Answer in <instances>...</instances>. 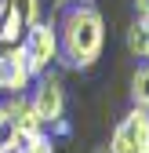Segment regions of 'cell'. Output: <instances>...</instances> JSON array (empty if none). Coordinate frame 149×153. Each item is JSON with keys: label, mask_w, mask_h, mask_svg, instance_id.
Returning a JSON list of instances; mask_svg holds the SVG:
<instances>
[{"label": "cell", "mask_w": 149, "mask_h": 153, "mask_svg": "<svg viewBox=\"0 0 149 153\" xmlns=\"http://www.w3.org/2000/svg\"><path fill=\"white\" fill-rule=\"evenodd\" d=\"M58 62L69 69H91L105 48V18L95 4H77L62 11L58 22Z\"/></svg>", "instance_id": "6da1fadb"}, {"label": "cell", "mask_w": 149, "mask_h": 153, "mask_svg": "<svg viewBox=\"0 0 149 153\" xmlns=\"http://www.w3.org/2000/svg\"><path fill=\"white\" fill-rule=\"evenodd\" d=\"M22 51H26V59H29L33 76L51 73V66L58 62V26L44 22V18L36 26H29L26 36H22Z\"/></svg>", "instance_id": "7a4b0ae2"}, {"label": "cell", "mask_w": 149, "mask_h": 153, "mask_svg": "<svg viewBox=\"0 0 149 153\" xmlns=\"http://www.w3.org/2000/svg\"><path fill=\"white\" fill-rule=\"evenodd\" d=\"M113 153H149V109L131 106L120 117V124L113 128V139H109Z\"/></svg>", "instance_id": "3957f363"}, {"label": "cell", "mask_w": 149, "mask_h": 153, "mask_svg": "<svg viewBox=\"0 0 149 153\" xmlns=\"http://www.w3.org/2000/svg\"><path fill=\"white\" fill-rule=\"evenodd\" d=\"M29 106L36 109V117L44 120V128L51 120L66 117V84H62V76H55V73L36 76L33 88H29Z\"/></svg>", "instance_id": "277c9868"}, {"label": "cell", "mask_w": 149, "mask_h": 153, "mask_svg": "<svg viewBox=\"0 0 149 153\" xmlns=\"http://www.w3.org/2000/svg\"><path fill=\"white\" fill-rule=\"evenodd\" d=\"M33 80H36V76L29 69V59H26L22 44L7 48L4 51V95H29Z\"/></svg>", "instance_id": "5b68a950"}, {"label": "cell", "mask_w": 149, "mask_h": 153, "mask_svg": "<svg viewBox=\"0 0 149 153\" xmlns=\"http://www.w3.org/2000/svg\"><path fill=\"white\" fill-rule=\"evenodd\" d=\"M0 109H4L7 117L18 124V131H22V135H40V131H44V120L36 117V109L29 106V95H11Z\"/></svg>", "instance_id": "8992f818"}, {"label": "cell", "mask_w": 149, "mask_h": 153, "mask_svg": "<svg viewBox=\"0 0 149 153\" xmlns=\"http://www.w3.org/2000/svg\"><path fill=\"white\" fill-rule=\"evenodd\" d=\"M22 36H26V22L11 11L7 0H0V51L18 48V44H22Z\"/></svg>", "instance_id": "52a82bcc"}, {"label": "cell", "mask_w": 149, "mask_h": 153, "mask_svg": "<svg viewBox=\"0 0 149 153\" xmlns=\"http://www.w3.org/2000/svg\"><path fill=\"white\" fill-rule=\"evenodd\" d=\"M127 48H131L135 59L149 62V15H138L131 22V29H127Z\"/></svg>", "instance_id": "ba28073f"}, {"label": "cell", "mask_w": 149, "mask_h": 153, "mask_svg": "<svg viewBox=\"0 0 149 153\" xmlns=\"http://www.w3.org/2000/svg\"><path fill=\"white\" fill-rule=\"evenodd\" d=\"M15 153H55V139L47 131H40V135H22V131H18Z\"/></svg>", "instance_id": "9c48e42d"}, {"label": "cell", "mask_w": 149, "mask_h": 153, "mask_svg": "<svg viewBox=\"0 0 149 153\" xmlns=\"http://www.w3.org/2000/svg\"><path fill=\"white\" fill-rule=\"evenodd\" d=\"M131 102L138 109H149V62L138 66L135 76H131Z\"/></svg>", "instance_id": "30bf717a"}, {"label": "cell", "mask_w": 149, "mask_h": 153, "mask_svg": "<svg viewBox=\"0 0 149 153\" xmlns=\"http://www.w3.org/2000/svg\"><path fill=\"white\" fill-rule=\"evenodd\" d=\"M7 4H11V11L26 22V29L40 22V0H7Z\"/></svg>", "instance_id": "8fae6325"}, {"label": "cell", "mask_w": 149, "mask_h": 153, "mask_svg": "<svg viewBox=\"0 0 149 153\" xmlns=\"http://www.w3.org/2000/svg\"><path fill=\"white\" fill-rule=\"evenodd\" d=\"M15 142H18V124L7 117L4 109H0V149H7V153H15Z\"/></svg>", "instance_id": "7c38bea8"}, {"label": "cell", "mask_w": 149, "mask_h": 153, "mask_svg": "<svg viewBox=\"0 0 149 153\" xmlns=\"http://www.w3.org/2000/svg\"><path fill=\"white\" fill-rule=\"evenodd\" d=\"M44 131H47L51 139H66V135H69L73 128H69V120H66V117H58V120H51V124H47Z\"/></svg>", "instance_id": "4fadbf2b"}, {"label": "cell", "mask_w": 149, "mask_h": 153, "mask_svg": "<svg viewBox=\"0 0 149 153\" xmlns=\"http://www.w3.org/2000/svg\"><path fill=\"white\" fill-rule=\"evenodd\" d=\"M77 4H91V0H55L58 11H69V7H77Z\"/></svg>", "instance_id": "5bb4252c"}, {"label": "cell", "mask_w": 149, "mask_h": 153, "mask_svg": "<svg viewBox=\"0 0 149 153\" xmlns=\"http://www.w3.org/2000/svg\"><path fill=\"white\" fill-rule=\"evenodd\" d=\"M135 11L138 15H149V0H135Z\"/></svg>", "instance_id": "9a60e30c"}, {"label": "cell", "mask_w": 149, "mask_h": 153, "mask_svg": "<svg viewBox=\"0 0 149 153\" xmlns=\"http://www.w3.org/2000/svg\"><path fill=\"white\" fill-rule=\"evenodd\" d=\"M0 95H4V51H0Z\"/></svg>", "instance_id": "2e32d148"}, {"label": "cell", "mask_w": 149, "mask_h": 153, "mask_svg": "<svg viewBox=\"0 0 149 153\" xmlns=\"http://www.w3.org/2000/svg\"><path fill=\"white\" fill-rule=\"evenodd\" d=\"M95 153H113V149H109V146H98V149H95Z\"/></svg>", "instance_id": "e0dca14e"}, {"label": "cell", "mask_w": 149, "mask_h": 153, "mask_svg": "<svg viewBox=\"0 0 149 153\" xmlns=\"http://www.w3.org/2000/svg\"><path fill=\"white\" fill-rule=\"evenodd\" d=\"M0 153H7V149H0Z\"/></svg>", "instance_id": "ac0fdd59"}]
</instances>
